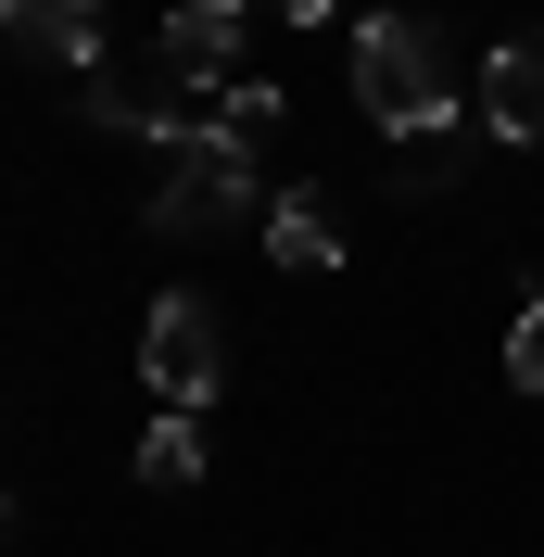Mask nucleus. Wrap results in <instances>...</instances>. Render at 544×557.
<instances>
[{"mask_svg":"<svg viewBox=\"0 0 544 557\" xmlns=\"http://www.w3.org/2000/svg\"><path fill=\"white\" fill-rule=\"evenodd\" d=\"M342 89H355V114H368L380 139L456 127V51H443L431 13H368V26H355V64H342Z\"/></svg>","mask_w":544,"mask_h":557,"instance_id":"obj_1","label":"nucleus"},{"mask_svg":"<svg viewBox=\"0 0 544 557\" xmlns=\"http://www.w3.org/2000/svg\"><path fill=\"white\" fill-rule=\"evenodd\" d=\"M267 165H254V139L228 127V114H203V127L165 152V177H152V203H139V228L152 242H215V228H267Z\"/></svg>","mask_w":544,"mask_h":557,"instance_id":"obj_2","label":"nucleus"},{"mask_svg":"<svg viewBox=\"0 0 544 557\" xmlns=\"http://www.w3.org/2000/svg\"><path fill=\"white\" fill-rule=\"evenodd\" d=\"M139 381L165 393V406H190V418L215 406V381H228V330H215L203 292H165V305L139 317Z\"/></svg>","mask_w":544,"mask_h":557,"instance_id":"obj_3","label":"nucleus"},{"mask_svg":"<svg viewBox=\"0 0 544 557\" xmlns=\"http://www.w3.org/2000/svg\"><path fill=\"white\" fill-rule=\"evenodd\" d=\"M481 127L494 139H544V26L481 51Z\"/></svg>","mask_w":544,"mask_h":557,"instance_id":"obj_4","label":"nucleus"},{"mask_svg":"<svg viewBox=\"0 0 544 557\" xmlns=\"http://www.w3.org/2000/svg\"><path fill=\"white\" fill-rule=\"evenodd\" d=\"M0 38L64 76H102V0H0Z\"/></svg>","mask_w":544,"mask_h":557,"instance_id":"obj_5","label":"nucleus"},{"mask_svg":"<svg viewBox=\"0 0 544 557\" xmlns=\"http://www.w3.org/2000/svg\"><path fill=\"white\" fill-rule=\"evenodd\" d=\"M267 253H279L292 278H330V267H342V203L317 190V177H292V190L267 203Z\"/></svg>","mask_w":544,"mask_h":557,"instance_id":"obj_6","label":"nucleus"},{"mask_svg":"<svg viewBox=\"0 0 544 557\" xmlns=\"http://www.w3.org/2000/svg\"><path fill=\"white\" fill-rule=\"evenodd\" d=\"M228 51H240V0H177V13H165V64H177V76H203V89H215Z\"/></svg>","mask_w":544,"mask_h":557,"instance_id":"obj_7","label":"nucleus"},{"mask_svg":"<svg viewBox=\"0 0 544 557\" xmlns=\"http://www.w3.org/2000/svg\"><path fill=\"white\" fill-rule=\"evenodd\" d=\"M203 418H190V406H165V418H152V431H139V482H152V494H190V482H203Z\"/></svg>","mask_w":544,"mask_h":557,"instance_id":"obj_8","label":"nucleus"},{"mask_svg":"<svg viewBox=\"0 0 544 557\" xmlns=\"http://www.w3.org/2000/svg\"><path fill=\"white\" fill-rule=\"evenodd\" d=\"M456 177H469V139H456V127H431V139H406L393 190H406V203H431V190H456Z\"/></svg>","mask_w":544,"mask_h":557,"instance_id":"obj_9","label":"nucleus"},{"mask_svg":"<svg viewBox=\"0 0 544 557\" xmlns=\"http://www.w3.org/2000/svg\"><path fill=\"white\" fill-rule=\"evenodd\" d=\"M215 114H228L240 139H267L279 114H292V89H279V76H215Z\"/></svg>","mask_w":544,"mask_h":557,"instance_id":"obj_10","label":"nucleus"},{"mask_svg":"<svg viewBox=\"0 0 544 557\" xmlns=\"http://www.w3.org/2000/svg\"><path fill=\"white\" fill-rule=\"evenodd\" d=\"M507 381H519V393H544V292L507 317Z\"/></svg>","mask_w":544,"mask_h":557,"instance_id":"obj_11","label":"nucleus"},{"mask_svg":"<svg viewBox=\"0 0 544 557\" xmlns=\"http://www.w3.org/2000/svg\"><path fill=\"white\" fill-rule=\"evenodd\" d=\"M279 13H292V26H330V13H342V0H279Z\"/></svg>","mask_w":544,"mask_h":557,"instance_id":"obj_12","label":"nucleus"},{"mask_svg":"<svg viewBox=\"0 0 544 557\" xmlns=\"http://www.w3.org/2000/svg\"><path fill=\"white\" fill-rule=\"evenodd\" d=\"M0 520H13V482H0Z\"/></svg>","mask_w":544,"mask_h":557,"instance_id":"obj_13","label":"nucleus"}]
</instances>
